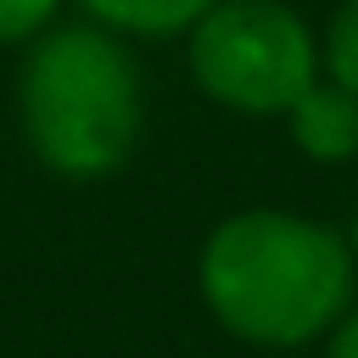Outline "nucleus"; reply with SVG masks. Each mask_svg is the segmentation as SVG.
Wrapping results in <instances>:
<instances>
[{
	"instance_id": "obj_2",
	"label": "nucleus",
	"mask_w": 358,
	"mask_h": 358,
	"mask_svg": "<svg viewBox=\"0 0 358 358\" xmlns=\"http://www.w3.org/2000/svg\"><path fill=\"white\" fill-rule=\"evenodd\" d=\"M17 129L56 179H112L145 129V90L129 45L101 22H56L17 67Z\"/></svg>"
},
{
	"instance_id": "obj_1",
	"label": "nucleus",
	"mask_w": 358,
	"mask_h": 358,
	"mask_svg": "<svg viewBox=\"0 0 358 358\" xmlns=\"http://www.w3.org/2000/svg\"><path fill=\"white\" fill-rule=\"evenodd\" d=\"M196 291L213 324L241 347L296 352L324 341L358 302V257L347 229L285 207H241L207 229Z\"/></svg>"
},
{
	"instance_id": "obj_9",
	"label": "nucleus",
	"mask_w": 358,
	"mask_h": 358,
	"mask_svg": "<svg viewBox=\"0 0 358 358\" xmlns=\"http://www.w3.org/2000/svg\"><path fill=\"white\" fill-rule=\"evenodd\" d=\"M347 246H352V257H358V213H352V224H347Z\"/></svg>"
},
{
	"instance_id": "obj_5",
	"label": "nucleus",
	"mask_w": 358,
	"mask_h": 358,
	"mask_svg": "<svg viewBox=\"0 0 358 358\" xmlns=\"http://www.w3.org/2000/svg\"><path fill=\"white\" fill-rule=\"evenodd\" d=\"M90 22L117 39H179L190 34L218 0H78Z\"/></svg>"
},
{
	"instance_id": "obj_7",
	"label": "nucleus",
	"mask_w": 358,
	"mask_h": 358,
	"mask_svg": "<svg viewBox=\"0 0 358 358\" xmlns=\"http://www.w3.org/2000/svg\"><path fill=\"white\" fill-rule=\"evenodd\" d=\"M62 0H0V50L6 45H34L39 34L56 28Z\"/></svg>"
},
{
	"instance_id": "obj_3",
	"label": "nucleus",
	"mask_w": 358,
	"mask_h": 358,
	"mask_svg": "<svg viewBox=\"0 0 358 358\" xmlns=\"http://www.w3.org/2000/svg\"><path fill=\"white\" fill-rule=\"evenodd\" d=\"M185 62L196 90L235 117H285L319 84V39L285 0H218L185 34Z\"/></svg>"
},
{
	"instance_id": "obj_4",
	"label": "nucleus",
	"mask_w": 358,
	"mask_h": 358,
	"mask_svg": "<svg viewBox=\"0 0 358 358\" xmlns=\"http://www.w3.org/2000/svg\"><path fill=\"white\" fill-rule=\"evenodd\" d=\"M285 134L291 145L319 162V168H341L358 157V95H347L341 84L319 78L313 90L296 95V106L285 112Z\"/></svg>"
},
{
	"instance_id": "obj_6",
	"label": "nucleus",
	"mask_w": 358,
	"mask_h": 358,
	"mask_svg": "<svg viewBox=\"0 0 358 358\" xmlns=\"http://www.w3.org/2000/svg\"><path fill=\"white\" fill-rule=\"evenodd\" d=\"M319 78L358 95V0H336L319 34Z\"/></svg>"
},
{
	"instance_id": "obj_8",
	"label": "nucleus",
	"mask_w": 358,
	"mask_h": 358,
	"mask_svg": "<svg viewBox=\"0 0 358 358\" xmlns=\"http://www.w3.org/2000/svg\"><path fill=\"white\" fill-rule=\"evenodd\" d=\"M324 358H358V302L341 313V324L324 336Z\"/></svg>"
}]
</instances>
